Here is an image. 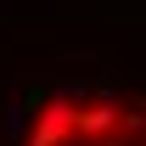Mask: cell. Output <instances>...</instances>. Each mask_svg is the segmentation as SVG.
I'll use <instances>...</instances> for the list:
<instances>
[{
	"label": "cell",
	"mask_w": 146,
	"mask_h": 146,
	"mask_svg": "<svg viewBox=\"0 0 146 146\" xmlns=\"http://www.w3.org/2000/svg\"><path fill=\"white\" fill-rule=\"evenodd\" d=\"M73 135L96 146H146V107H118L112 96L73 101Z\"/></svg>",
	"instance_id": "cell-1"
}]
</instances>
